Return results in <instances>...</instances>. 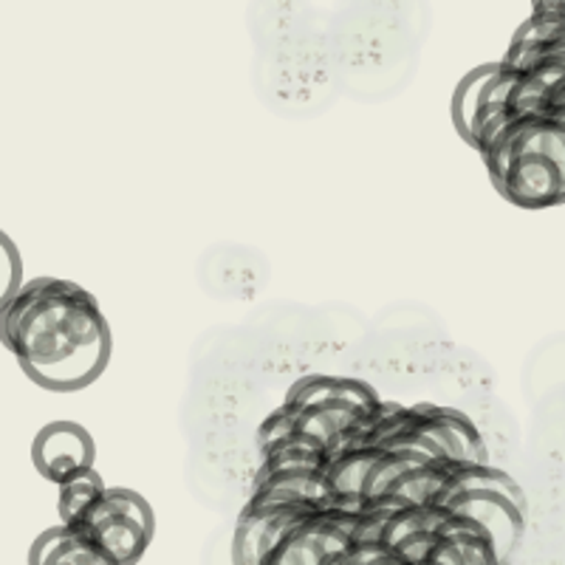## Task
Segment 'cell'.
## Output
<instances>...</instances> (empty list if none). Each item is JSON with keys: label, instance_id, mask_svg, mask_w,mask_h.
I'll return each mask as SVG.
<instances>
[{"label": "cell", "instance_id": "cell-1", "mask_svg": "<svg viewBox=\"0 0 565 565\" xmlns=\"http://www.w3.org/2000/svg\"><path fill=\"white\" fill-rule=\"evenodd\" d=\"M0 342L34 385L54 393L94 385L114 351L97 297L63 277L23 280L0 311Z\"/></svg>", "mask_w": 565, "mask_h": 565}, {"label": "cell", "instance_id": "cell-2", "mask_svg": "<svg viewBox=\"0 0 565 565\" xmlns=\"http://www.w3.org/2000/svg\"><path fill=\"white\" fill-rule=\"evenodd\" d=\"M489 181L509 204L548 210L565 204V122L552 114L503 119L478 141Z\"/></svg>", "mask_w": 565, "mask_h": 565}, {"label": "cell", "instance_id": "cell-3", "mask_svg": "<svg viewBox=\"0 0 565 565\" xmlns=\"http://www.w3.org/2000/svg\"><path fill=\"white\" fill-rule=\"evenodd\" d=\"M356 444L411 452L424 461L489 463L487 441L476 422L456 407H438L430 402L411 407L385 402Z\"/></svg>", "mask_w": 565, "mask_h": 565}, {"label": "cell", "instance_id": "cell-4", "mask_svg": "<svg viewBox=\"0 0 565 565\" xmlns=\"http://www.w3.org/2000/svg\"><path fill=\"white\" fill-rule=\"evenodd\" d=\"M382 405L385 398H380L367 382L315 373L289 387L277 413L291 430L326 444L328 452H334L360 441L373 418L380 416Z\"/></svg>", "mask_w": 565, "mask_h": 565}, {"label": "cell", "instance_id": "cell-5", "mask_svg": "<svg viewBox=\"0 0 565 565\" xmlns=\"http://www.w3.org/2000/svg\"><path fill=\"white\" fill-rule=\"evenodd\" d=\"M436 507L481 526L492 537L501 565L512 563L526 532V492L509 472L492 463H456Z\"/></svg>", "mask_w": 565, "mask_h": 565}, {"label": "cell", "instance_id": "cell-6", "mask_svg": "<svg viewBox=\"0 0 565 565\" xmlns=\"http://www.w3.org/2000/svg\"><path fill=\"white\" fill-rule=\"evenodd\" d=\"M68 529L88 540L114 565H136L150 548L156 514L148 498H141L136 489L105 487Z\"/></svg>", "mask_w": 565, "mask_h": 565}, {"label": "cell", "instance_id": "cell-7", "mask_svg": "<svg viewBox=\"0 0 565 565\" xmlns=\"http://www.w3.org/2000/svg\"><path fill=\"white\" fill-rule=\"evenodd\" d=\"M356 526H360V514L342 509L306 514L282 532L260 565H328L351 546Z\"/></svg>", "mask_w": 565, "mask_h": 565}, {"label": "cell", "instance_id": "cell-8", "mask_svg": "<svg viewBox=\"0 0 565 565\" xmlns=\"http://www.w3.org/2000/svg\"><path fill=\"white\" fill-rule=\"evenodd\" d=\"M507 90L509 71L501 60L478 65L458 83L452 94V122L469 148H478V141L507 119Z\"/></svg>", "mask_w": 565, "mask_h": 565}, {"label": "cell", "instance_id": "cell-9", "mask_svg": "<svg viewBox=\"0 0 565 565\" xmlns=\"http://www.w3.org/2000/svg\"><path fill=\"white\" fill-rule=\"evenodd\" d=\"M94 458H97V444L77 422L45 424L32 441L34 467L45 481L57 483V487L79 472L94 469Z\"/></svg>", "mask_w": 565, "mask_h": 565}, {"label": "cell", "instance_id": "cell-10", "mask_svg": "<svg viewBox=\"0 0 565 565\" xmlns=\"http://www.w3.org/2000/svg\"><path fill=\"white\" fill-rule=\"evenodd\" d=\"M501 63L514 71L565 65V3H537L512 34Z\"/></svg>", "mask_w": 565, "mask_h": 565}, {"label": "cell", "instance_id": "cell-11", "mask_svg": "<svg viewBox=\"0 0 565 565\" xmlns=\"http://www.w3.org/2000/svg\"><path fill=\"white\" fill-rule=\"evenodd\" d=\"M311 509L286 507V503L246 501L241 509L235 534H232V565H260L266 554L275 548L286 529L295 526Z\"/></svg>", "mask_w": 565, "mask_h": 565}, {"label": "cell", "instance_id": "cell-12", "mask_svg": "<svg viewBox=\"0 0 565 565\" xmlns=\"http://www.w3.org/2000/svg\"><path fill=\"white\" fill-rule=\"evenodd\" d=\"M424 565H501L492 537L463 518H447Z\"/></svg>", "mask_w": 565, "mask_h": 565}, {"label": "cell", "instance_id": "cell-13", "mask_svg": "<svg viewBox=\"0 0 565 565\" xmlns=\"http://www.w3.org/2000/svg\"><path fill=\"white\" fill-rule=\"evenodd\" d=\"M29 565H114L103 552L79 537L74 529L57 526L45 529L29 548Z\"/></svg>", "mask_w": 565, "mask_h": 565}, {"label": "cell", "instance_id": "cell-14", "mask_svg": "<svg viewBox=\"0 0 565 565\" xmlns=\"http://www.w3.org/2000/svg\"><path fill=\"white\" fill-rule=\"evenodd\" d=\"M105 492V478L99 476L97 469L79 472L71 481L60 483V498H57V514L63 526H71L77 521L79 514L97 501L99 494Z\"/></svg>", "mask_w": 565, "mask_h": 565}, {"label": "cell", "instance_id": "cell-15", "mask_svg": "<svg viewBox=\"0 0 565 565\" xmlns=\"http://www.w3.org/2000/svg\"><path fill=\"white\" fill-rule=\"evenodd\" d=\"M20 286H23V257L18 244L0 230V311L7 309V302L18 295Z\"/></svg>", "mask_w": 565, "mask_h": 565}, {"label": "cell", "instance_id": "cell-16", "mask_svg": "<svg viewBox=\"0 0 565 565\" xmlns=\"http://www.w3.org/2000/svg\"><path fill=\"white\" fill-rule=\"evenodd\" d=\"M546 114L557 116V119H565V79L552 90V97L546 103Z\"/></svg>", "mask_w": 565, "mask_h": 565}]
</instances>
